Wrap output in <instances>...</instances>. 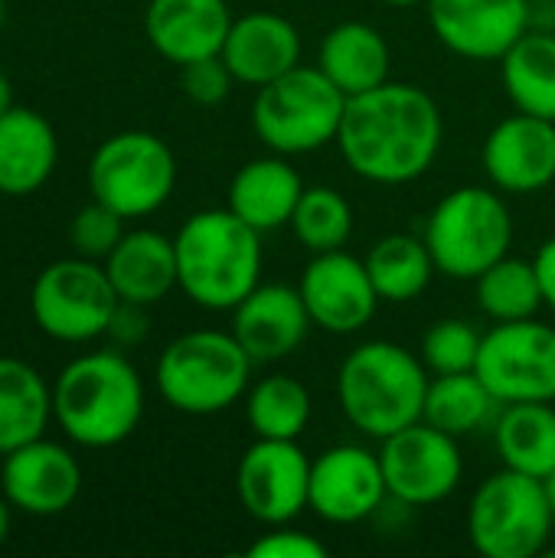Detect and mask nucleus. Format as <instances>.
I'll use <instances>...</instances> for the list:
<instances>
[{"label":"nucleus","mask_w":555,"mask_h":558,"mask_svg":"<svg viewBox=\"0 0 555 558\" xmlns=\"http://www.w3.org/2000/svg\"><path fill=\"white\" fill-rule=\"evenodd\" d=\"M442 141L445 118L438 101L412 82L389 78L347 101L337 150L360 180L406 186L435 167Z\"/></svg>","instance_id":"f257e3e1"},{"label":"nucleus","mask_w":555,"mask_h":558,"mask_svg":"<svg viewBox=\"0 0 555 558\" xmlns=\"http://www.w3.org/2000/svg\"><path fill=\"white\" fill-rule=\"evenodd\" d=\"M144 418V379L124 350H92L69 360L52 383V422L92 451L128 441Z\"/></svg>","instance_id":"f03ea898"},{"label":"nucleus","mask_w":555,"mask_h":558,"mask_svg":"<svg viewBox=\"0 0 555 558\" xmlns=\"http://www.w3.org/2000/svg\"><path fill=\"white\" fill-rule=\"evenodd\" d=\"M177 288L203 311H232L262 284V232L229 206L193 213L173 235Z\"/></svg>","instance_id":"7ed1b4c3"},{"label":"nucleus","mask_w":555,"mask_h":558,"mask_svg":"<svg viewBox=\"0 0 555 558\" xmlns=\"http://www.w3.org/2000/svg\"><path fill=\"white\" fill-rule=\"evenodd\" d=\"M432 373L422 356L393 340L353 347L337 369V402L343 418L370 441L422 422Z\"/></svg>","instance_id":"20e7f679"},{"label":"nucleus","mask_w":555,"mask_h":558,"mask_svg":"<svg viewBox=\"0 0 555 558\" xmlns=\"http://www.w3.org/2000/svg\"><path fill=\"white\" fill-rule=\"evenodd\" d=\"M252 356L232 330H186L170 340L154 366L160 399L183 415H219L245 399L252 386Z\"/></svg>","instance_id":"39448f33"},{"label":"nucleus","mask_w":555,"mask_h":558,"mask_svg":"<svg viewBox=\"0 0 555 558\" xmlns=\"http://www.w3.org/2000/svg\"><path fill=\"white\" fill-rule=\"evenodd\" d=\"M347 101L350 98L317 65L301 62L281 78L255 88L252 131L272 154H314L337 144Z\"/></svg>","instance_id":"423d86ee"},{"label":"nucleus","mask_w":555,"mask_h":558,"mask_svg":"<svg viewBox=\"0 0 555 558\" xmlns=\"http://www.w3.org/2000/svg\"><path fill=\"white\" fill-rule=\"evenodd\" d=\"M438 275L455 281H474L494 262L510 255L514 219L504 193L494 186H458L445 193L422 232Z\"/></svg>","instance_id":"0eeeda50"},{"label":"nucleus","mask_w":555,"mask_h":558,"mask_svg":"<svg viewBox=\"0 0 555 558\" xmlns=\"http://www.w3.org/2000/svg\"><path fill=\"white\" fill-rule=\"evenodd\" d=\"M553 526L543 481L510 468L491 474L468 507V536L484 558H536Z\"/></svg>","instance_id":"6e6552de"},{"label":"nucleus","mask_w":555,"mask_h":558,"mask_svg":"<svg viewBox=\"0 0 555 558\" xmlns=\"http://www.w3.org/2000/svg\"><path fill=\"white\" fill-rule=\"evenodd\" d=\"M177 186V157L170 144L150 131H118L105 137L88 160L92 199L111 206L124 219L154 216Z\"/></svg>","instance_id":"1a4fd4ad"},{"label":"nucleus","mask_w":555,"mask_h":558,"mask_svg":"<svg viewBox=\"0 0 555 558\" xmlns=\"http://www.w3.org/2000/svg\"><path fill=\"white\" fill-rule=\"evenodd\" d=\"M121 298L101 262L72 255L49 262L29 288L33 324L56 343H92L108 333Z\"/></svg>","instance_id":"9d476101"},{"label":"nucleus","mask_w":555,"mask_h":558,"mask_svg":"<svg viewBox=\"0 0 555 558\" xmlns=\"http://www.w3.org/2000/svg\"><path fill=\"white\" fill-rule=\"evenodd\" d=\"M474 373L500 405L555 402V327L540 317L494 324L481 340Z\"/></svg>","instance_id":"9b49d317"},{"label":"nucleus","mask_w":555,"mask_h":558,"mask_svg":"<svg viewBox=\"0 0 555 558\" xmlns=\"http://www.w3.org/2000/svg\"><path fill=\"white\" fill-rule=\"evenodd\" d=\"M379 464L389 500L399 507H435L448 500L464 481V458L458 438L429 422H415L379 441Z\"/></svg>","instance_id":"f8f14e48"},{"label":"nucleus","mask_w":555,"mask_h":558,"mask_svg":"<svg viewBox=\"0 0 555 558\" xmlns=\"http://www.w3.org/2000/svg\"><path fill=\"white\" fill-rule=\"evenodd\" d=\"M236 494L258 526L294 523L311 500V458L298 441L255 438L239 458Z\"/></svg>","instance_id":"ddd939ff"},{"label":"nucleus","mask_w":555,"mask_h":558,"mask_svg":"<svg viewBox=\"0 0 555 558\" xmlns=\"http://www.w3.org/2000/svg\"><path fill=\"white\" fill-rule=\"evenodd\" d=\"M389 497L379 451L363 445H334L311 461L307 510L330 526H357L379 513Z\"/></svg>","instance_id":"4468645a"},{"label":"nucleus","mask_w":555,"mask_h":558,"mask_svg":"<svg viewBox=\"0 0 555 558\" xmlns=\"http://www.w3.org/2000/svg\"><path fill=\"white\" fill-rule=\"evenodd\" d=\"M298 291L304 298L311 324L334 337L360 333L383 304L370 281L366 262L350 255L347 248L311 255L301 271Z\"/></svg>","instance_id":"2eb2a0df"},{"label":"nucleus","mask_w":555,"mask_h":558,"mask_svg":"<svg viewBox=\"0 0 555 558\" xmlns=\"http://www.w3.org/2000/svg\"><path fill=\"white\" fill-rule=\"evenodd\" d=\"M0 490L16 513L59 517L82 494V464L65 445L43 435L0 458Z\"/></svg>","instance_id":"dca6fc26"},{"label":"nucleus","mask_w":555,"mask_h":558,"mask_svg":"<svg viewBox=\"0 0 555 558\" xmlns=\"http://www.w3.org/2000/svg\"><path fill=\"white\" fill-rule=\"evenodd\" d=\"M435 39L471 62L500 56L530 29V0H425Z\"/></svg>","instance_id":"f3484780"},{"label":"nucleus","mask_w":555,"mask_h":558,"mask_svg":"<svg viewBox=\"0 0 555 558\" xmlns=\"http://www.w3.org/2000/svg\"><path fill=\"white\" fill-rule=\"evenodd\" d=\"M481 167L494 190L530 196L555 183V121L517 111L497 121L481 147Z\"/></svg>","instance_id":"a211bd4d"},{"label":"nucleus","mask_w":555,"mask_h":558,"mask_svg":"<svg viewBox=\"0 0 555 558\" xmlns=\"http://www.w3.org/2000/svg\"><path fill=\"white\" fill-rule=\"evenodd\" d=\"M229 314H232L229 330L245 347L255 366L281 363L294 356L314 327L301 291L281 281L255 284L252 294L242 298L239 307H232Z\"/></svg>","instance_id":"6ab92c4d"},{"label":"nucleus","mask_w":555,"mask_h":558,"mask_svg":"<svg viewBox=\"0 0 555 558\" xmlns=\"http://www.w3.org/2000/svg\"><path fill=\"white\" fill-rule=\"evenodd\" d=\"M301 33L288 16L275 10H252L232 20L219 56L239 85L262 88L301 65Z\"/></svg>","instance_id":"aec40b11"},{"label":"nucleus","mask_w":555,"mask_h":558,"mask_svg":"<svg viewBox=\"0 0 555 558\" xmlns=\"http://www.w3.org/2000/svg\"><path fill=\"white\" fill-rule=\"evenodd\" d=\"M232 20L226 0H150L144 10V36L157 56L180 69L219 56Z\"/></svg>","instance_id":"412c9836"},{"label":"nucleus","mask_w":555,"mask_h":558,"mask_svg":"<svg viewBox=\"0 0 555 558\" xmlns=\"http://www.w3.org/2000/svg\"><path fill=\"white\" fill-rule=\"evenodd\" d=\"M301 193H304V180L291 167V160L268 150L265 157H255L236 170L226 206L242 222H249L252 229L265 235V232L291 226Z\"/></svg>","instance_id":"4be33fe9"},{"label":"nucleus","mask_w":555,"mask_h":558,"mask_svg":"<svg viewBox=\"0 0 555 558\" xmlns=\"http://www.w3.org/2000/svg\"><path fill=\"white\" fill-rule=\"evenodd\" d=\"M56 131L39 111L13 105L0 114V196H29L43 190L56 170Z\"/></svg>","instance_id":"5701e85b"},{"label":"nucleus","mask_w":555,"mask_h":558,"mask_svg":"<svg viewBox=\"0 0 555 558\" xmlns=\"http://www.w3.org/2000/svg\"><path fill=\"white\" fill-rule=\"evenodd\" d=\"M101 265L118 298L128 304L154 307L177 288V248L173 239L157 229L124 232Z\"/></svg>","instance_id":"b1692460"},{"label":"nucleus","mask_w":555,"mask_h":558,"mask_svg":"<svg viewBox=\"0 0 555 558\" xmlns=\"http://www.w3.org/2000/svg\"><path fill=\"white\" fill-rule=\"evenodd\" d=\"M347 98L389 82L393 52L386 36L366 20H343L327 29L314 62Z\"/></svg>","instance_id":"393cba45"},{"label":"nucleus","mask_w":555,"mask_h":558,"mask_svg":"<svg viewBox=\"0 0 555 558\" xmlns=\"http://www.w3.org/2000/svg\"><path fill=\"white\" fill-rule=\"evenodd\" d=\"M494 445L504 468L546 481L555 471V409L553 402L500 405L494 418Z\"/></svg>","instance_id":"a878e982"},{"label":"nucleus","mask_w":555,"mask_h":558,"mask_svg":"<svg viewBox=\"0 0 555 558\" xmlns=\"http://www.w3.org/2000/svg\"><path fill=\"white\" fill-rule=\"evenodd\" d=\"M49 422L52 386L26 360L0 356V458L33 438H43Z\"/></svg>","instance_id":"bb28decb"},{"label":"nucleus","mask_w":555,"mask_h":558,"mask_svg":"<svg viewBox=\"0 0 555 558\" xmlns=\"http://www.w3.org/2000/svg\"><path fill=\"white\" fill-rule=\"evenodd\" d=\"M500 82L517 111L555 121V33L527 29L500 56Z\"/></svg>","instance_id":"cd10ccee"},{"label":"nucleus","mask_w":555,"mask_h":558,"mask_svg":"<svg viewBox=\"0 0 555 558\" xmlns=\"http://www.w3.org/2000/svg\"><path fill=\"white\" fill-rule=\"evenodd\" d=\"M363 262H366V271L379 301H389V304H409L422 298L432 278L438 275L425 239L409 235V232L383 235L379 242L370 245Z\"/></svg>","instance_id":"c85d7f7f"},{"label":"nucleus","mask_w":555,"mask_h":558,"mask_svg":"<svg viewBox=\"0 0 555 558\" xmlns=\"http://www.w3.org/2000/svg\"><path fill=\"white\" fill-rule=\"evenodd\" d=\"M497 412H500V402L481 383L478 373H451V376H432L422 422L461 441L494 425Z\"/></svg>","instance_id":"c756f323"},{"label":"nucleus","mask_w":555,"mask_h":558,"mask_svg":"<svg viewBox=\"0 0 555 558\" xmlns=\"http://www.w3.org/2000/svg\"><path fill=\"white\" fill-rule=\"evenodd\" d=\"M314 415L311 392L301 379L288 373L262 376L245 392V422L255 438L298 441Z\"/></svg>","instance_id":"7c9ffc66"},{"label":"nucleus","mask_w":555,"mask_h":558,"mask_svg":"<svg viewBox=\"0 0 555 558\" xmlns=\"http://www.w3.org/2000/svg\"><path fill=\"white\" fill-rule=\"evenodd\" d=\"M474 291H478L481 314L494 324L527 320L546 307L536 265L527 258H514V255H504L484 275H478Z\"/></svg>","instance_id":"2f4dec72"},{"label":"nucleus","mask_w":555,"mask_h":558,"mask_svg":"<svg viewBox=\"0 0 555 558\" xmlns=\"http://www.w3.org/2000/svg\"><path fill=\"white\" fill-rule=\"evenodd\" d=\"M291 232L311 255L337 252L353 235V206L334 186H304L291 216Z\"/></svg>","instance_id":"473e14b6"},{"label":"nucleus","mask_w":555,"mask_h":558,"mask_svg":"<svg viewBox=\"0 0 555 558\" xmlns=\"http://www.w3.org/2000/svg\"><path fill=\"white\" fill-rule=\"evenodd\" d=\"M484 333L474 330V324L461 317L435 320L422 337V363L432 376H451V373H474L478 353H481Z\"/></svg>","instance_id":"72a5a7b5"},{"label":"nucleus","mask_w":555,"mask_h":558,"mask_svg":"<svg viewBox=\"0 0 555 558\" xmlns=\"http://www.w3.org/2000/svg\"><path fill=\"white\" fill-rule=\"evenodd\" d=\"M124 216H118L111 206L92 199L88 206H82L72 222H69V242L75 248V255L82 258H92V262H105L114 245L121 242L124 235Z\"/></svg>","instance_id":"f704fd0d"},{"label":"nucleus","mask_w":555,"mask_h":558,"mask_svg":"<svg viewBox=\"0 0 555 558\" xmlns=\"http://www.w3.org/2000/svg\"><path fill=\"white\" fill-rule=\"evenodd\" d=\"M180 85H183V95L190 101L213 108V105H222L229 98L236 75L229 72L222 56H206V59L180 65Z\"/></svg>","instance_id":"c9c22d12"},{"label":"nucleus","mask_w":555,"mask_h":558,"mask_svg":"<svg viewBox=\"0 0 555 558\" xmlns=\"http://www.w3.org/2000/svg\"><path fill=\"white\" fill-rule=\"evenodd\" d=\"M249 558H327V546L304 533L294 530L291 523L285 526H265V533L249 546Z\"/></svg>","instance_id":"e433bc0d"},{"label":"nucleus","mask_w":555,"mask_h":558,"mask_svg":"<svg viewBox=\"0 0 555 558\" xmlns=\"http://www.w3.org/2000/svg\"><path fill=\"white\" fill-rule=\"evenodd\" d=\"M147 330H150L147 307L121 301L118 311H114V317H111V324H108V333H105V337H108L118 350H128V347H137V343L147 337Z\"/></svg>","instance_id":"4c0bfd02"},{"label":"nucleus","mask_w":555,"mask_h":558,"mask_svg":"<svg viewBox=\"0 0 555 558\" xmlns=\"http://www.w3.org/2000/svg\"><path fill=\"white\" fill-rule=\"evenodd\" d=\"M533 265H536V275H540V284H543V301H546V307L555 314V235H550L536 248Z\"/></svg>","instance_id":"58836bf2"},{"label":"nucleus","mask_w":555,"mask_h":558,"mask_svg":"<svg viewBox=\"0 0 555 558\" xmlns=\"http://www.w3.org/2000/svg\"><path fill=\"white\" fill-rule=\"evenodd\" d=\"M530 29L555 33V0H530Z\"/></svg>","instance_id":"ea45409f"},{"label":"nucleus","mask_w":555,"mask_h":558,"mask_svg":"<svg viewBox=\"0 0 555 558\" xmlns=\"http://www.w3.org/2000/svg\"><path fill=\"white\" fill-rule=\"evenodd\" d=\"M10 526H13V504L0 490V546L10 539Z\"/></svg>","instance_id":"a19ab883"},{"label":"nucleus","mask_w":555,"mask_h":558,"mask_svg":"<svg viewBox=\"0 0 555 558\" xmlns=\"http://www.w3.org/2000/svg\"><path fill=\"white\" fill-rule=\"evenodd\" d=\"M13 105H16V101H13V85H10L7 72L0 69V114H7Z\"/></svg>","instance_id":"79ce46f5"},{"label":"nucleus","mask_w":555,"mask_h":558,"mask_svg":"<svg viewBox=\"0 0 555 558\" xmlns=\"http://www.w3.org/2000/svg\"><path fill=\"white\" fill-rule=\"evenodd\" d=\"M543 490H546V500H550V510H553L555 517V471L543 481Z\"/></svg>","instance_id":"37998d69"},{"label":"nucleus","mask_w":555,"mask_h":558,"mask_svg":"<svg viewBox=\"0 0 555 558\" xmlns=\"http://www.w3.org/2000/svg\"><path fill=\"white\" fill-rule=\"evenodd\" d=\"M383 3H389V7H396V10H409V7H425V0H383Z\"/></svg>","instance_id":"c03bdc74"},{"label":"nucleus","mask_w":555,"mask_h":558,"mask_svg":"<svg viewBox=\"0 0 555 558\" xmlns=\"http://www.w3.org/2000/svg\"><path fill=\"white\" fill-rule=\"evenodd\" d=\"M3 20H7V3L0 0V29H3Z\"/></svg>","instance_id":"a18cd8bd"}]
</instances>
